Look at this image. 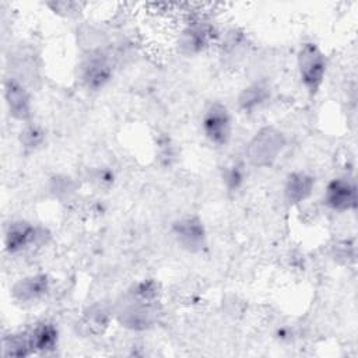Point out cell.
Here are the masks:
<instances>
[{
    "mask_svg": "<svg viewBox=\"0 0 358 358\" xmlns=\"http://www.w3.org/2000/svg\"><path fill=\"white\" fill-rule=\"evenodd\" d=\"M29 338L34 354H49L57 348L60 333L55 323L43 320L29 330Z\"/></svg>",
    "mask_w": 358,
    "mask_h": 358,
    "instance_id": "14",
    "label": "cell"
},
{
    "mask_svg": "<svg viewBox=\"0 0 358 358\" xmlns=\"http://www.w3.org/2000/svg\"><path fill=\"white\" fill-rule=\"evenodd\" d=\"M172 234L178 245L189 253H200L207 246V229L197 215H185L173 221Z\"/></svg>",
    "mask_w": 358,
    "mask_h": 358,
    "instance_id": "8",
    "label": "cell"
},
{
    "mask_svg": "<svg viewBox=\"0 0 358 358\" xmlns=\"http://www.w3.org/2000/svg\"><path fill=\"white\" fill-rule=\"evenodd\" d=\"M159 316L158 302H144L129 295L123 298L115 310V317L120 326L131 331L151 329Z\"/></svg>",
    "mask_w": 358,
    "mask_h": 358,
    "instance_id": "4",
    "label": "cell"
},
{
    "mask_svg": "<svg viewBox=\"0 0 358 358\" xmlns=\"http://www.w3.org/2000/svg\"><path fill=\"white\" fill-rule=\"evenodd\" d=\"M34 354L29 330L10 333L3 338V357L25 358Z\"/></svg>",
    "mask_w": 358,
    "mask_h": 358,
    "instance_id": "16",
    "label": "cell"
},
{
    "mask_svg": "<svg viewBox=\"0 0 358 358\" xmlns=\"http://www.w3.org/2000/svg\"><path fill=\"white\" fill-rule=\"evenodd\" d=\"M323 204L336 213L357 208V185L351 176H337L327 182L323 192Z\"/></svg>",
    "mask_w": 358,
    "mask_h": 358,
    "instance_id": "10",
    "label": "cell"
},
{
    "mask_svg": "<svg viewBox=\"0 0 358 358\" xmlns=\"http://www.w3.org/2000/svg\"><path fill=\"white\" fill-rule=\"evenodd\" d=\"M126 295L144 302H159L161 285L154 278H143L131 284Z\"/></svg>",
    "mask_w": 358,
    "mask_h": 358,
    "instance_id": "19",
    "label": "cell"
},
{
    "mask_svg": "<svg viewBox=\"0 0 358 358\" xmlns=\"http://www.w3.org/2000/svg\"><path fill=\"white\" fill-rule=\"evenodd\" d=\"M52 288V280L46 273L28 274L17 280L11 289V298L21 305H32L42 301Z\"/></svg>",
    "mask_w": 358,
    "mask_h": 358,
    "instance_id": "11",
    "label": "cell"
},
{
    "mask_svg": "<svg viewBox=\"0 0 358 358\" xmlns=\"http://www.w3.org/2000/svg\"><path fill=\"white\" fill-rule=\"evenodd\" d=\"M285 145L287 138L280 129L264 126L249 140L246 145V158L253 166L268 168L278 159Z\"/></svg>",
    "mask_w": 358,
    "mask_h": 358,
    "instance_id": "2",
    "label": "cell"
},
{
    "mask_svg": "<svg viewBox=\"0 0 358 358\" xmlns=\"http://www.w3.org/2000/svg\"><path fill=\"white\" fill-rule=\"evenodd\" d=\"M215 25L206 17L196 15L186 21L176 38L178 52L186 57L197 56L211 46L217 39Z\"/></svg>",
    "mask_w": 358,
    "mask_h": 358,
    "instance_id": "3",
    "label": "cell"
},
{
    "mask_svg": "<svg viewBox=\"0 0 358 358\" xmlns=\"http://www.w3.org/2000/svg\"><path fill=\"white\" fill-rule=\"evenodd\" d=\"M292 330L289 327H278L275 330V337L280 340V341H289L292 338Z\"/></svg>",
    "mask_w": 358,
    "mask_h": 358,
    "instance_id": "23",
    "label": "cell"
},
{
    "mask_svg": "<svg viewBox=\"0 0 358 358\" xmlns=\"http://www.w3.org/2000/svg\"><path fill=\"white\" fill-rule=\"evenodd\" d=\"M333 259L340 264H348L355 260V243L350 239H343L334 243L331 249Z\"/></svg>",
    "mask_w": 358,
    "mask_h": 358,
    "instance_id": "21",
    "label": "cell"
},
{
    "mask_svg": "<svg viewBox=\"0 0 358 358\" xmlns=\"http://www.w3.org/2000/svg\"><path fill=\"white\" fill-rule=\"evenodd\" d=\"M3 96L8 115L22 123L31 122L32 96L27 85L17 77H7L3 83Z\"/></svg>",
    "mask_w": 358,
    "mask_h": 358,
    "instance_id": "9",
    "label": "cell"
},
{
    "mask_svg": "<svg viewBox=\"0 0 358 358\" xmlns=\"http://www.w3.org/2000/svg\"><path fill=\"white\" fill-rule=\"evenodd\" d=\"M298 77L309 95H316L327 73V57L320 46L312 41L303 42L296 53Z\"/></svg>",
    "mask_w": 358,
    "mask_h": 358,
    "instance_id": "1",
    "label": "cell"
},
{
    "mask_svg": "<svg viewBox=\"0 0 358 358\" xmlns=\"http://www.w3.org/2000/svg\"><path fill=\"white\" fill-rule=\"evenodd\" d=\"M49 189L56 197H69L76 190V183L70 176L55 175L50 178Z\"/></svg>",
    "mask_w": 358,
    "mask_h": 358,
    "instance_id": "22",
    "label": "cell"
},
{
    "mask_svg": "<svg viewBox=\"0 0 358 358\" xmlns=\"http://www.w3.org/2000/svg\"><path fill=\"white\" fill-rule=\"evenodd\" d=\"M248 179V169L243 161H232L222 171V182L229 193L239 192Z\"/></svg>",
    "mask_w": 358,
    "mask_h": 358,
    "instance_id": "18",
    "label": "cell"
},
{
    "mask_svg": "<svg viewBox=\"0 0 358 358\" xmlns=\"http://www.w3.org/2000/svg\"><path fill=\"white\" fill-rule=\"evenodd\" d=\"M113 71L112 59L103 50L94 49L80 62L77 77L88 91H99L112 81Z\"/></svg>",
    "mask_w": 358,
    "mask_h": 358,
    "instance_id": "5",
    "label": "cell"
},
{
    "mask_svg": "<svg viewBox=\"0 0 358 358\" xmlns=\"http://www.w3.org/2000/svg\"><path fill=\"white\" fill-rule=\"evenodd\" d=\"M113 319V313L103 305H92L87 308L77 320V333L84 337H95L105 333Z\"/></svg>",
    "mask_w": 358,
    "mask_h": 358,
    "instance_id": "13",
    "label": "cell"
},
{
    "mask_svg": "<svg viewBox=\"0 0 358 358\" xmlns=\"http://www.w3.org/2000/svg\"><path fill=\"white\" fill-rule=\"evenodd\" d=\"M315 176L306 171H292L284 180V199L291 206L306 201L315 190Z\"/></svg>",
    "mask_w": 358,
    "mask_h": 358,
    "instance_id": "12",
    "label": "cell"
},
{
    "mask_svg": "<svg viewBox=\"0 0 358 358\" xmlns=\"http://www.w3.org/2000/svg\"><path fill=\"white\" fill-rule=\"evenodd\" d=\"M234 131L232 115L221 102L210 103L201 116V133L206 140L218 148L227 147Z\"/></svg>",
    "mask_w": 358,
    "mask_h": 358,
    "instance_id": "6",
    "label": "cell"
},
{
    "mask_svg": "<svg viewBox=\"0 0 358 358\" xmlns=\"http://www.w3.org/2000/svg\"><path fill=\"white\" fill-rule=\"evenodd\" d=\"M45 236H48V234L42 227L34 225L25 220L11 221L6 227L3 235L4 250L10 256L24 253L35 245H41Z\"/></svg>",
    "mask_w": 358,
    "mask_h": 358,
    "instance_id": "7",
    "label": "cell"
},
{
    "mask_svg": "<svg viewBox=\"0 0 358 358\" xmlns=\"http://www.w3.org/2000/svg\"><path fill=\"white\" fill-rule=\"evenodd\" d=\"M270 98H271V88L268 83L264 80H259L242 88V91L238 95V105L241 110L246 113H252L260 109L263 105H266Z\"/></svg>",
    "mask_w": 358,
    "mask_h": 358,
    "instance_id": "15",
    "label": "cell"
},
{
    "mask_svg": "<svg viewBox=\"0 0 358 358\" xmlns=\"http://www.w3.org/2000/svg\"><path fill=\"white\" fill-rule=\"evenodd\" d=\"M18 141L25 152H35L43 147L46 141V131L38 123H34V122L24 123L18 134Z\"/></svg>",
    "mask_w": 358,
    "mask_h": 358,
    "instance_id": "17",
    "label": "cell"
},
{
    "mask_svg": "<svg viewBox=\"0 0 358 358\" xmlns=\"http://www.w3.org/2000/svg\"><path fill=\"white\" fill-rule=\"evenodd\" d=\"M90 180L98 189H110L116 182V173L110 166H96L91 171Z\"/></svg>",
    "mask_w": 358,
    "mask_h": 358,
    "instance_id": "20",
    "label": "cell"
}]
</instances>
